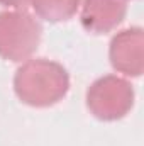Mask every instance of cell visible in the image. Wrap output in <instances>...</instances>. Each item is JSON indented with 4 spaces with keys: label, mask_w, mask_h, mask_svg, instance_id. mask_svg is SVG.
Listing matches in <instances>:
<instances>
[{
    "label": "cell",
    "mask_w": 144,
    "mask_h": 146,
    "mask_svg": "<svg viewBox=\"0 0 144 146\" xmlns=\"http://www.w3.org/2000/svg\"><path fill=\"white\" fill-rule=\"evenodd\" d=\"M134 87L119 75H104L97 78L85 94L88 112L105 122H114L126 117L134 107Z\"/></svg>",
    "instance_id": "3957f363"
},
{
    "label": "cell",
    "mask_w": 144,
    "mask_h": 146,
    "mask_svg": "<svg viewBox=\"0 0 144 146\" xmlns=\"http://www.w3.org/2000/svg\"><path fill=\"white\" fill-rule=\"evenodd\" d=\"M36 15L48 22H66L78 12L81 0H29Z\"/></svg>",
    "instance_id": "8992f818"
},
{
    "label": "cell",
    "mask_w": 144,
    "mask_h": 146,
    "mask_svg": "<svg viewBox=\"0 0 144 146\" xmlns=\"http://www.w3.org/2000/svg\"><path fill=\"white\" fill-rule=\"evenodd\" d=\"M68 90L70 75L54 60L29 58L14 75V92L17 99L31 107H51L61 102Z\"/></svg>",
    "instance_id": "6da1fadb"
},
{
    "label": "cell",
    "mask_w": 144,
    "mask_h": 146,
    "mask_svg": "<svg viewBox=\"0 0 144 146\" xmlns=\"http://www.w3.org/2000/svg\"><path fill=\"white\" fill-rule=\"evenodd\" d=\"M42 37V26L26 9H7L0 12V58L24 63L32 58Z\"/></svg>",
    "instance_id": "7a4b0ae2"
},
{
    "label": "cell",
    "mask_w": 144,
    "mask_h": 146,
    "mask_svg": "<svg viewBox=\"0 0 144 146\" xmlns=\"http://www.w3.org/2000/svg\"><path fill=\"white\" fill-rule=\"evenodd\" d=\"M0 5H5L9 9H24L29 5V0H0Z\"/></svg>",
    "instance_id": "52a82bcc"
},
{
    "label": "cell",
    "mask_w": 144,
    "mask_h": 146,
    "mask_svg": "<svg viewBox=\"0 0 144 146\" xmlns=\"http://www.w3.org/2000/svg\"><path fill=\"white\" fill-rule=\"evenodd\" d=\"M108 60L112 68L124 76L137 78L144 72V31L127 27L110 39Z\"/></svg>",
    "instance_id": "277c9868"
},
{
    "label": "cell",
    "mask_w": 144,
    "mask_h": 146,
    "mask_svg": "<svg viewBox=\"0 0 144 146\" xmlns=\"http://www.w3.org/2000/svg\"><path fill=\"white\" fill-rule=\"evenodd\" d=\"M126 14L124 0H83L80 22L90 34H107L126 19Z\"/></svg>",
    "instance_id": "5b68a950"
},
{
    "label": "cell",
    "mask_w": 144,
    "mask_h": 146,
    "mask_svg": "<svg viewBox=\"0 0 144 146\" xmlns=\"http://www.w3.org/2000/svg\"><path fill=\"white\" fill-rule=\"evenodd\" d=\"M124 2H126V0H124Z\"/></svg>",
    "instance_id": "ba28073f"
}]
</instances>
